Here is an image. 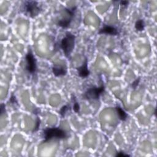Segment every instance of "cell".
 Masks as SVG:
<instances>
[{
  "instance_id": "obj_1",
  "label": "cell",
  "mask_w": 157,
  "mask_h": 157,
  "mask_svg": "<svg viewBox=\"0 0 157 157\" xmlns=\"http://www.w3.org/2000/svg\"><path fill=\"white\" fill-rule=\"evenodd\" d=\"M76 36L71 32H66L65 36L60 42V47L62 49L64 56L69 58L75 47Z\"/></svg>"
},
{
  "instance_id": "obj_2",
  "label": "cell",
  "mask_w": 157,
  "mask_h": 157,
  "mask_svg": "<svg viewBox=\"0 0 157 157\" xmlns=\"http://www.w3.org/2000/svg\"><path fill=\"white\" fill-rule=\"evenodd\" d=\"M42 134L44 143H47L52 139H66L68 138L67 132L59 127L46 128L42 130Z\"/></svg>"
},
{
  "instance_id": "obj_3",
  "label": "cell",
  "mask_w": 157,
  "mask_h": 157,
  "mask_svg": "<svg viewBox=\"0 0 157 157\" xmlns=\"http://www.w3.org/2000/svg\"><path fill=\"white\" fill-rule=\"evenodd\" d=\"M77 10V6H73L71 8L64 9V15L57 22V25L62 28H68L70 26L73 20Z\"/></svg>"
},
{
  "instance_id": "obj_4",
  "label": "cell",
  "mask_w": 157,
  "mask_h": 157,
  "mask_svg": "<svg viewBox=\"0 0 157 157\" xmlns=\"http://www.w3.org/2000/svg\"><path fill=\"white\" fill-rule=\"evenodd\" d=\"M39 3L36 1H26L24 3V10L27 15L34 19L41 12V8L38 6Z\"/></svg>"
},
{
  "instance_id": "obj_5",
  "label": "cell",
  "mask_w": 157,
  "mask_h": 157,
  "mask_svg": "<svg viewBox=\"0 0 157 157\" xmlns=\"http://www.w3.org/2000/svg\"><path fill=\"white\" fill-rule=\"evenodd\" d=\"M104 91H105V86L104 84H102L100 86H93L87 89L83 96L84 99L87 100H98Z\"/></svg>"
},
{
  "instance_id": "obj_6",
  "label": "cell",
  "mask_w": 157,
  "mask_h": 157,
  "mask_svg": "<svg viewBox=\"0 0 157 157\" xmlns=\"http://www.w3.org/2000/svg\"><path fill=\"white\" fill-rule=\"evenodd\" d=\"M25 61L26 71L31 74H35L37 71V61L30 48L28 49L27 54H26Z\"/></svg>"
},
{
  "instance_id": "obj_7",
  "label": "cell",
  "mask_w": 157,
  "mask_h": 157,
  "mask_svg": "<svg viewBox=\"0 0 157 157\" xmlns=\"http://www.w3.org/2000/svg\"><path fill=\"white\" fill-rule=\"evenodd\" d=\"M76 69L78 76L82 78H86L90 75V71L88 68V59H87L86 57L85 58L83 64Z\"/></svg>"
},
{
  "instance_id": "obj_8",
  "label": "cell",
  "mask_w": 157,
  "mask_h": 157,
  "mask_svg": "<svg viewBox=\"0 0 157 157\" xmlns=\"http://www.w3.org/2000/svg\"><path fill=\"white\" fill-rule=\"evenodd\" d=\"M98 34H106L111 36H117L119 34L118 29L114 27L111 25H104L98 31Z\"/></svg>"
},
{
  "instance_id": "obj_9",
  "label": "cell",
  "mask_w": 157,
  "mask_h": 157,
  "mask_svg": "<svg viewBox=\"0 0 157 157\" xmlns=\"http://www.w3.org/2000/svg\"><path fill=\"white\" fill-rule=\"evenodd\" d=\"M52 73L56 77L66 76L67 74V68L62 65H54L52 67Z\"/></svg>"
},
{
  "instance_id": "obj_10",
  "label": "cell",
  "mask_w": 157,
  "mask_h": 157,
  "mask_svg": "<svg viewBox=\"0 0 157 157\" xmlns=\"http://www.w3.org/2000/svg\"><path fill=\"white\" fill-rule=\"evenodd\" d=\"M115 109L117 111V115L118 116L119 119L121 120V121H126L127 119L128 118V115L127 114V112L119 106H117Z\"/></svg>"
},
{
  "instance_id": "obj_11",
  "label": "cell",
  "mask_w": 157,
  "mask_h": 157,
  "mask_svg": "<svg viewBox=\"0 0 157 157\" xmlns=\"http://www.w3.org/2000/svg\"><path fill=\"white\" fill-rule=\"evenodd\" d=\"M146 27V24L144 20L143 19H139L135 23V29L137 31H143L144 30Z\"/></svg>"
},
{
  "instance_id": "obj_12",
  "label": "cell",
  "mask_w": 157,
  "mask_h": 157,
  "mask_svg": "<svg viewBox=\"0 0 157 157\" xmlns=\"http://www.w3.org/2000/svg\"><path fill=\"white\" fill-rule=\"evenodd\" d=\"M69 108H70V107H69L68 105H64L60 109L59 113L63 118H64L65 117L68 111L69 110Z\"/></svg>"
},
{
  "instance_id": "obj_13",
  "label": "cell",
  "mask_w": 157,
  "mask_h": 157,
  "mask_svg": "<svg viewBox=\"0 0 157 157\" xmlns=\"http://www.w3.org/2000/svg\"><path fill=\"white\" fill-rule=\"evenodd\" d=\"M72 99L74 100V104H73V110H74V111L76 113L78 114V113H79V111H80V105H79V104L76 101V97L74 96V98L73 97L72 98Z\"/></svg>"
},
{
  "instance_id": "obj_14",
  "label": "cell",
  "mask_w": 157,
  "mask_h": 157,
  "mask_svg": "<svg viewBox=\"0 0 157 157\" xmlns=\"http://www.w3.org/2000/svg\"><path fill=\"white\" fill-rule=\"evenodd\" d=\"M40 125H41V120H40V118L38 117H37L36 119L35 126H34V129L32 131L33 133L37 132L39 130V129Z\"/></svg>"
},
{
  "instance_id": "obj_15",
  "label": "cell",
  "mask_w": 157,
  "mask_h": 157,
  "mask_svg": "<svg viewBox=\"0 0 157 157\" xmlns=\"http://www.w3.org/2000/svg\"><path fill=\"white\" fill-rule=\"evenodd\" d=\"M140 80H141V78L138 77L131 83V87L133 89H136V87L138 86L139 82H140Z\"/></svg>"
},
{
  "instance_id": "obj_16",
  "label": "cell",
  "mask_w": 157,
  "mask_h": 157,
  "mask_svg": "<svg viewBox=\"0 0 157 157\" xmlns=\"http://www.w3.org/2000/svg\"><path fill=\"white\" fill-rule=\"evenodd\" d=\"M115 156H118V157H123V156H130V155L128 153H125V152L120 151V152H117L115 154Z\"/></svg>"
},
{
  "instance_id": "obj_17",
  "label": "cell",
  "mask_w": 157,
  "mask_h": 157,
  "mask_svg": "<svg viewBox=\"0 0 157 157\" xmlns=\"http://www.w3.org/2000/svg\"><path fill=\"white\" fill-rule=\"evenodd\" d=\"M0 110H1V114H0L1 116H2L4 114H5L6 112L5 104H4V103L1 104V106H0Z\"/></svg>"
},
{
  "instance_id": "obj_18",
  "label": "cell",
  "mask_w": 157,
  "mask_h": 157,
  "mask_svg": "<svg viewBox=\"0 0 157 157\" xmlns=\"http://www.w3.org/2000/svg\"><path fill=\"white\" fill-rule=\"evenodd\" d=\"M9 101L11 104H17V99H16V97L15 95H14L13 94L11 95L10 99H9Z\"/></svg>"
},
{
  "instance_id": "obj_19",
  "label": "cell",
  "mask_w": 157,
  "mask_h": 157,
  "mask_svg": "<svg viewBox=\"0 0 157 157\" xmlns=\"http://www.w3.org/2000/svg\"><path fill=\"white\" fill-rule=\"evenodd\" d=\"M120 5L127 7L129 4V2H128V1H121L120 2Z\"/></svg>"
},
{
  "instance_id": "obj_20",
  "label": "cell",
  "mask_w": 157,
  "mask_h": 157,
  "mask_svg": "<svg viewBox=\"0 0 157 157\" xmlns=\"http://www.w3.org/2000/svg\"><path fill=\"white\" fill-rule=\"evenodd\" d=\"M40 109L39 108H34V111H33V114H35V115H37L38 114H39L40 112Z\"/></svg>"
}]
</instances>
